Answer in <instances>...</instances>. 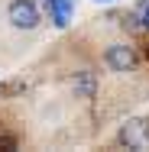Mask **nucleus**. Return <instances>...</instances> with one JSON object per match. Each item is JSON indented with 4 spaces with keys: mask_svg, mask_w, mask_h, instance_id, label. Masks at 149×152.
<instances>
[{
    "mask_svg": "<svg viewBox=\"0 0 149 152\" xmlns=\"http://www.w3.org/2000/svg\"><path fill=\"white\" fill-rule=\"evenodd\" d=\"M117 142L120 146H130V149H146L149 146V120L136 117V120L123 123V129L117 133Z\"/></svg>",
    "mask_w": 149,
    "mask_h": 152,
    "instance_id": "obj_1",
    "label": "nucleus"
},
{
    "mask_svg": "<svg viewBox=\"0 0 149 152\" xmlns=\"http://www.w3.org/2000/svg\"><path fill=\"white\" fill-rule=\"evenodd\" d=\"M7 16H10V23H13L16 29H32V26H39V7H36L32 0H13L10 10H7Z\"/></svg>",
    "mask_w": 149,
    "mask_h": 152,
    "instance_id": "obj_2",
    "label": "nucleus"
},
{
    "mask_svg": "<svg viewBox=\"0 0 149 152\" xmlns=\"http://www.w3.org/2000/svg\"><path fill=\"white\" fill-rule=\"evenodd\" d=\"M104 61H107L110 71H133L136 68V52H133V45H110L104 52Z\"/></svg>",
    "mask_w": 149,
    "mask_h": 152,
    "instance_id": "obj_3",
    "label": "nucleus"
},
{
    "mask_svg": "<svg viewBox=\"0 0 149 152\" xmlns=\"http://www.w3.org/2000/svg\"><path fill=\"white\" fill-rule=\"evenodd\" d=\"M46 7H49V16H52V23L65 29L68 23H71V7H75V0H46Z\"/></svg>",
    "mask_w": 149,
    "mask_h": 152,
    "instance_id": "obj_4",
    "label": "nucleus"
},
{
    "mask_svg": "<svg viewBox=\"0 0 149 152\" xmlns=\"http://www.w3.org/2000/svg\"><path fill=\"white\" fill-rule=\"evenodd\" d=\"M75 91H78V97H94V78L91 75H81L75 81Z\"/></svg>",
    "mask_w": 149,
    "mask_h": 152,
    "instance_id": "obj_5",
    "label": "nucleus"
},
{
    "mask_svg": "<svg viewBox=\"0 0 149 152\" xmlns=\"http://www.w3.org/2000/svg\"><path fill=\"white\" fill-rule=\"evenodd\" d=\"M123 26H126V29H133V32L143 29V23H139V16H136V13H126V16H123Z\"/></svg>",
    "mask_w": 149,
    "mask_h": 152,
    "instance_id": "obj_6",
    "label": "nucleus"
},
{
    "mask_svg": "<svg viewBox=\"0 0 149 152\" xmlns=\"http://www.w3.org/2000/svg\"><path fill=\"white\" fill-rule=\"evenodd\" d=\"M136 16H139V23H143V29H149V3H139V7H136Z\"/></svg>",
    "mask_w": 149,
    "mask_h": 152,
    "instance_id": "obj_7",
    "label": "nucleus"
},
{
    "mask_svg": "<svg viewBox=\"0 0 149 152\" xmlns=\"http://www.w3.org/2000/svg\"><path fill=\"white\" fill-rule=\"evenodd\" d=\"M97 3H114V0H97Z\"/></svg>",
    "mask_w": 149,
    "mask_h": 152,
    "instance_id": "obj_8",
    "label": "nucleus"
}]
</instances>
